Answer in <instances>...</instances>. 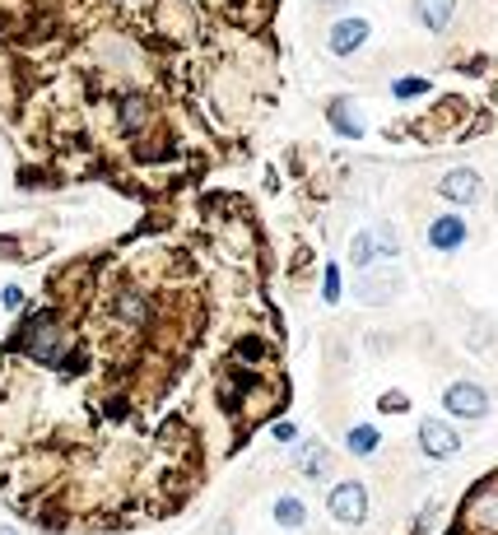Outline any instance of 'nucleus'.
<instances>
[{
	"label": "nucleus",
	"mask_w": 498,
	"mask_h": 535,
	"mask_svg": "<svg viewBox=\"0 0 498 535\" xmlns=\"http://www.w3.org/2000/svg\"><path fill=\"white\" fill-rule=\"evenodd\" d=\"M257 210L210 191L75 257L0 345V503L52 535L178 517L289 405Z\"/></svg>",
	"instance_id": "1"
},
{
	"label": "nucleus",
	"mask_w": 498,
	"mask_h": 535,
	"mask_svg": "<svg viewBox=\"0 0 498 535\" xmlns=\"http://www.w3.org/2000/svg\"><path fill=\"white\" fill-rule=\"evenodd\" d=\"M442 535H498V470L480 475L462 493V503H456Z\"/></svg>",
	"instance_id": "2"
},
{
	"label": "nucleus",
	"mask_w": 498,
	"mask_h": 535,
	"mask_svg": "<svg viewBox=\"0 0 498 535\" xmlns=\"http://www.w3.org/2000/svg\"><path fill=\"white\" fill-rule=\"evenodd\" d=\"M442 409L452 419H489V409H493V400H489V391L480 387V382H471V378H456V382H447V391H442Z\"/></svg>",
	"instance_id": "3"
},
{
	"label": "nucleus",
	"mask_w": 498,
	"mask_h": 535,
	"mask_svg": "<svg viewBox=\"0 0 498 535\" xmlns=\"http://www.w3.org/2000/svg\"><path fill=\"white\" fill-rule=\"evenodd\" d=\"M326 512L336 517L340 526H363V521H368V489H363V479H340V484H330V493H326Z\"/></svg>",
	"instance_id": "4"
},
{
	"label": "nucleus",
	"mask_w": 498,
	"mask_h": 535,
	"mask_svg": "<svg viewBox=\"0 0 498 535\" xmlns=\"http://www.w3.org/2000/svg\"><path fill=\"white\" fill-rule=\"evenodd\" d=\"M401 289H405V275L387 266V270H368V275H359L354 298H359L363 308H382V303H391Z\"/></svg>",
	"instance_id": "5"
},
{
	"label": "nucleus",
	"mask_w": 498,
	"mask_h": 535,
	"mask_svg": "<svg viewBox=\"0 0 498 535\" xmlns=\"http://www.w3.org/2000/svg\"><path fill=\"white\" fill-rule=\"evenodd\" d=\"M420 451L433 461H452L456 451H462V433L442 419H420Z\"/></svg>",
	"instance_id": "6"
},
{
	"label": "nucleus",
	"mask_w": 498,
	"mask_h": 535,
	"mask_svg": "<svg viewBox=\"0 0 498 535\" xmlns=\"http://www.w3.org/2000/svg\"><path fill=\"white\" fill-rule=\"evenodd\" d=\"M368 33H372V24L359 19V15L336 19V24H330V33H326V47H330V56H354L368 43Z\"/></svg>",
	"instance_id": "7"
},
{
	"label": "nucleus",
	"mask_w": 498,
	"mask_h": 535,
	"mask_svg": "<svg viewBox=\"0 0 498 535\" xmlns=\"http://www.w3.org/2000/svg\"><path fill=\"white\" fill-rule=\"evenodd\" d=\"M438 196L452 200V205H475L484 196V182L475 168H452L447 177H438Z\"/></svg>",
	"instance_id": "8"
},
{
	"label": "nucleus",
	"mask_w": 498,
	"mask_h": 535,
	"mask_svg": "<svg viewBox=\"0 0 498 535\" xmlns=\"http://www.w3.org/2000/svg\"><path fill=\"white\" fill-rule=\"evenodd\" d=\"M466 219L462 215H438L433 224H429V247H433V252H456V247H462L466 242Z\"/></svg>",
	"instance_id": "9"
},
{
	"label": "nucleus",
	"mask_w": 498,
	"mask_h": 535,
	"mask_svg": "<svg viewBox=\"0 0 498 535\" xmlns=\"http://www.w3.org/2000/svg\"><path fill=\"white\" fill-rule=\"evenodd\" d=\"M414 19H420V28H429V33H442L456 19V0H414Z\"/></svg>",
	"instance_id": "10"
},
{
	"label": "nucleus",
	"mask_w": 498,
	"mask_h": 535,
	"mask_svg": "<svg viewBox=\"0 0 498 535\" xmlns=\"http://www.w3.org/2000/svg\"><path fill=\"white\" fill-rule=\"evenodd\" d=\"M382 257V242H378V228H363V233H354V242H350V266L354 270H372V261Z\"/></svg>",
	"instance_id": "11"
},
{
	"label": "nucleus",
	"mask_w": 498,
	"mask_h": 535,
	"mask_svg": "<svg viewBox=\"0 0 498 535\" xmlns=\"http://www.w3.org/2000/svg\"><path fill=\"white\" fill-rule=\"evenodd\" d=\"M326 116H330V126H336L345 140H363V116L354 112V103H345V98H340V103H330V112H326Z\"/></svg>",
	"instance_id": "12"
},
{
	"label": "nucleus",
	"mask_w": 498,
	"mask_h": 535,
	"mask_svg": "<svg viewBox=\"0 0 498 535\" xmlns=\"http://www.w3.org/2000/svg\"><path fill=\"white\" fill-rule=\"evenodd\" d=\"M275 521H279L284 530H303V526H308V508H303V499H294V493L275 499Z\"/></svg>",
	"instance_id": "13"
},
{
	"label": "nucleus",
	"mask_w": 498,
	"mask_h": 535,
	"mask_svg": "<svg viewBox=\"0 0 498 535\" xmlns=\"http://www.w3.org/2000/svg\"><path fill=\"white\" fill-rule=\"evenodd\" d=\"M378 429H368V424H359V429H350V438H345V447L354 451V457H372L378 451Z\"/></svg>",
	"instance_id": "14"
},
{
	"label": "nucleus",
	"mask_w": 498,
	"mask_h": 535,
	"mask_svg": "<svg viewBox=\"0 0 498 535\" xmlns=\"http://www.w3.org/2000/svg\"><path fill=\"white\" fill-rule=\"evenodd\" d=\"M378 242H382V257H387V261L401 252V242H396V228H391V224H378Z\"/></svg>",
	"instance_id": "15"
},
{
	"label": "nucleus",
	"mask_w": 498,
	"mask_h": 535,
	"mask_svg": "<svg viewBox=\"0 0 498 535\" xmlns=\"http://www.w3.org/2000/svg\"><path fill=\"white\" fill-rule=\"evenodd\" d=\"M429 85H424V79H401V85H396V98H410V94H424Z\"/></svg>",
	"instance_id": "16"
},
{
	"label": "nucleus",
	"mask_w": 498,
	"mask_h": 535,
	"mask_svg": "<svg viewBox=\"0 0 498 535\" xmlns=\"http://www.w3.org/2000/svg\"><path fill=\"white\" fill-rule=\"evenodd\" d=\"M405 405H410V400H405L401 391H387V396H382V409H387V415H401Z\"/></svg>",
	"instance_id": "17"
},
{
	"label": "nucleus",
	"mask_w": 498,
	"mask_h": 535,
	"mask_svg": "<svg viewBox=\"0 0 498 535\" xmlns=\"http://www.w3.org/2000/svg\"><path fill=\"white\" fill-rule=\"evenodd\" d=\"M336 298H340V275L326 270V303H336Z\"/></svg>",
	"instance_id": "18"
},
{
	"label": "nucleus",
	"mask_w": 498,
	"mask_h": 535,
	"mask_svg": "<svg viewBox=\"0 0 498 535\" xmlns=\"http://www.w3.org/2000/svg\"><path fill=\"white\" fill-rule=\"evenodd\" d=\"M0 303H5V308H24V289H5V294H0Z\"/></svg>",
	"instance_id": "19"
},
{
	"label": "nucleus",
	"mask_w": 498,
	"mask_h": 535,
	"mask_svg": "<svg viewBox=\"0 0 498 535\" xmlns=\"http://www.w3.org/2000/svg\"><path fill=\"white\" fill-rule=\"evenodd\" d=\"M0 535H19V530H15V526H0Z\"/></svg>",
	"instance_id": "20"
}]
</instances>
